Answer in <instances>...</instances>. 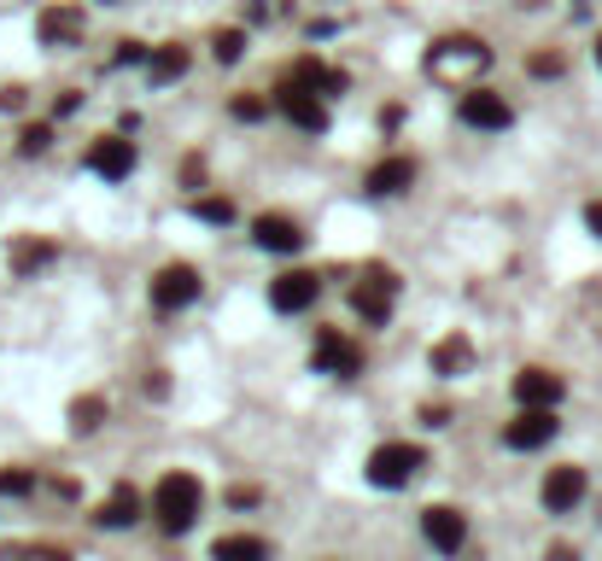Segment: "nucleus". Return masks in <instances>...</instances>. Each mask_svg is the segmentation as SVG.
I'll use <instances>...</instances> for the list:
<instances>
[{
  "label": "nucleus",
  "mask_w": 602,
  "mask_h": 561,
  "mask_svg": "<svg viewBox=\"0 0 602 561\" xmlns=\"http://www.w3.org/2000/svg\"><path fill=\"white\" fill-rule=\"evenodd\" d=\"M491 71V48L480 35H439L427 48V76L445 82V89H456V82H474Z\"/></svg>",
  "instance_id": "1"
},
{
  "label": "nucleus",
  "mask_w": 602,
  "mask_h": 561,
  "mask_svg": "<svg viewBox=\"0 0 602 561\" xmlns=\"http://www.w3.org/2000/svg\"><path fill=\"white\" fill-rule=\"evenodd\" d=\"M153 515L164 532H188L199 521V480L194 474H164L153 491Z\"/></svg>",
  "instance_id": "2"
},
{
  "label": "nucleus",
  "mask_w": 602,
  "mask_h": 561,
  "mask_svg": "<svg viewBox=\"0 0 602 561\" xmlns=\"http://www.w3.org/2000/svg\"><path fill=\"white\" fill-rule=\"evenodd\" d=\"M427 468V450L422 445H409V439H392V445H381L375 456H369V486H381V491H398V486H409L415 474Z\"/></svg>",
  "instance_id": "3"
},
{
  "label": "nucleus",
  "mask_w": 602,
  "mask_h": 561,
  "mask_svg": "<svg viewBox=\"0 0 602 561\" xmlns=\"http://www.w3.org/2000/svg\"><path fill=\"white\" fill-rule=\"evenodd\" d=\"M392 299H398V276H392L386 263H369L363 276H357V287H351V310H357L369 328H386Z\"/></svg>",
  "instance_id": "4"
},
{
  "label": "nucleus",
  "mask_w": 602,
  "mask_h": 561,
  "mask_svg": "<svg viewBox=\"0 0 602 561\" xmlns=\"http://www.w3.org/2000/svg\"><path fill=\"white\" fill-rule=\"evenodd\" d=\"M199 299V269L194 263H164L153 276V310L158 316H176V310H188Z\"/></svg>",
  "instance_id": "5"
},
{
  "label": "nucleus",
  "mask_w": 602,
  "mask_h": 561,
  "mask_svg": "<svg viewBox=\"0 0 602 561\" xmlns=\"http://www.w3.org/2000/svg\"><path fill=\"white\" fill-rule=\"evenodd\" d=\"M322 299V281H316V269H287V276L269 281V304L281 310V316H299V310H310Z\"/></svg>",
  "instance_id": "6"
},
{
  "label": "nucleus",
  "mask_w": 602,
  "mask_h": 561,
  "mask_svg": "<svg viewBox=\"0 0 602 561\" xmlns=\"http://www.w3.org/2000/svg\"><path fill=\"white\" fill-rule=\"evenodd\" d=\"M310 363H316V374H363V345H351L340 328H322Z\"/></svg>",
  "instance_id": "7"
},
{
  "label": "nucleus",
  "mask_w": 602,
  "mask_h": 561,
  "mask_svg": "<svg viewBox=\"0 0 602 561\" xmlns=\"http://www.w3.org/2000/svg\"><path fill=\"white\" fill-rule=\"evenodd\" d=\"M422 532H427V544L439 550V555H456V550L468 544V521H463V509H450V503L422 509Z\"/></svg>",
  "instance_id": "8"
},
{
  "label": "nucleus",
  "mask_w": 602,
  "mask_h": 561,
  "mask_svg": "<svg viewBox=\"0 0 602 561\" xmlns=\"http://www.w3.org/2000/svg\"><path fill=\"white\" fill-rule=\"evenodd\" d=\"M456 117L468 123V129H509L515 112H509V100L504 94H491V89H474L456 100Z\"/></svg>",
  "instance_id": "9"
},
{
  "label": "nucleus",
  "mask_w": 602,
  "mask_h": 561,
  "mask_svg": "<svg viewBox=\"0 0 602 561\" xmlns=\"http://www.w3.org/2000/svg\"><path fill=\"white\" fill-rule=\"evenodd\" d=\"M276 106L293 117L304 135H322V129H328V106L316 100V89H304V82H293V76H287V89L276 94Z\"/></svg>",
  "instance_id": "10"
},
{
  "label": "nucleus",
  "mask_w": 602,
  "mask_h": 561,
  "mask_svg": "<svg viewBox=\"0 0 602 561\" xmlns=\"http://www.w3.org/2000/svg\"><path fill=\"white\" fill-rule=\"evenodd\" d=\"M585 491H591L585 468H579V463H562V468H550V480H544V509H550V515H568V509L585 503Z\"/></svg>",
  "instance_id": "11"
},
{
  "label": "nucleus",
  "mask_w": 602,
  "mask_h": 561,
  "mask_svg": "<svg viewBox=\"0 0 602 561\" xmlns=\"http://www.w3.org/2000/svg\"><path fill=\"white\" fill-rule=\"evenodd\" d=\"M556 427H562V422H556V409H521V415L504 427V445H509V450H538V445L556 439Z\"/></svg>",
  "instance_id": "12"
},
{
  "label": "nucleus",
  "mask_w": 602,
  "mask_h": 561,
  "mask_svg": "<svg viewBox=\"0 0 602 561\" xmlns=\"http://www.w3.org/2000/svg\"><path fill=\"white\" fill-rule=\"evenodd\" d=\"M89 170L94 176H106V181H123L135 170V141H123V135H100L94 147H89Z\"/></svg>",
  "instance_id": "13"
},
{
  "label": "nucleus",
  "mask_w": 602,
  "mask_h": 561,
  "mask_svg": "<svg viewBox=\"0 0 602 561\" xmlns=\"http://www.w3.org/2000/svg\"><path fill=\"white\" fill-rule=\"evenodd\" d=\"M562 374H550V368H521L515 374V398H521L527 409H556L562 404Z\"/></svg>",
  "instance_id": "14"
},
{
  "label": "nucleus",
  "mask_w": 602,
  "mask_h": 561,
  "mask_svg": "<svg viewBox=\"0 0 602 561\" xmlns=\"http://www.w3.org/2000/svg\"><path fill=\"white\" fill-rule=\"evenodd\" d=\"M82 30H89V18H82V7H48L35 18V35L48 41V48H65V41H82Z\"/></svg>",
  "instance_id": "15"
},
{
  "label": "nucleus",
  "mask_w": 602,
  "mask_h": 561,
  "mask_svg": "<svg viewBox=\"0 0 602 561\" xmlns=\"http://www.w3.org/2000/svg\"><path fill=\"white\" fill-rule=\"evenodd\" d=\"M252 240L263 246V252H299V246H304V228L293 222V217H258L252 222Z\"/></svg>",
  "instance_id": "16"
},
{
  "label": "nucleus",
  "mask_w": 602,
  "mask_h": 561,
  "mask_svg": "<svg viewBox=\"0 0 602 561\" xmlns=\"http://www.w3.org/2000/svg\"><path fill=\"white\" fill-rule=\"evenodd\" d=\"M363 187H369L375 199H386V194H404V187H415V164H409V158H381L375 170L363 176Z\"/></svg>",
  "instance_id": "17"
},
{
  "label": "nucleus",
  "mask_w": 602,
  "mask_h": 561,
  "mask_svg": "<svg viewBox=\"0 0 602 561\" xmlns=\"http://www.w3.org/2000/svg\"><path fill=\"white\" fill-rule=\"evenodd\" d=\"M94 521L106 527V532L135 527V521H141V491H135V486H117V491L106 497V503H100V515H94Z\"/></svg>",
  "instance_id": "18"
},
{
  "label": "nucleus",
  "mask_w": 602,
  "mask_h": 561,
  "mask_svg": "<svg viewBox=\"0 0 602 561\" xmlns=\"http://www.w3.org/2000/svg\"><path fill=\"white\" fill-rule=\"evenodd\" d=\"M211 561H269V544L258 532H222L211 544Z\"/></svg>",
  "instance_id": "19"
},
{
  "label": "nucleus",
  "mask_w": 602,
  "mask_h": 561,
  "mask_svg": "<svg viewBox=\"0 0 602 561\" xmlns=\"http://www.w3.org/2000/svg\"><path fill=\"white\" fill-rule=\"evenodd\" d=\"M474 368V345L463 334H450L433 345V374H445V381H456V374H468Z\"/></svg>",
  "instance_id": "20"
},
{
  "label": "nucleus",
  "mask_w": 602,
  "mask_h": 561,
  "mask_svg": "<svg viewBox=\"0 0 602 561\" xmlns=\"http://www.w3.org/2000/svg\"><path fill=\"white\" fill-rule=\"evenodd\" d=\"M147 65H153V82L164 89V82L188 76V48H176V41H170V48H153V53H147Z\"/></svg>",
  "instance_id": "21"
},
{
  "label": "nucleus",
  "mask_w": 602,
  "mask_h": 561,
  "mask_svg": "<svg viewBox=\"0 0 602 561\" xmlns=\"http://www.w3.org/2000/svg\"><path fill=\"white\" fill-rule=\"evenodd\" d=\"M293 82H304V89H322V94H345V76L328 71V65H316V59H299Z\"/></svg>",
  "instance_id": "22"
},
{
  "label": "nucleus",
  "mask_w": 602,
  "mask_h": 561,
  "mask_svg": "<svg viewBox=\"0 0 602 561\" xmlns=\"http://www.w3.org/2000/svg\"><path fill=\"white\" fill-rule=\"evenodd\" d=\"M41 263H53V240H12V276H30Z\"/></svg>",
  "instance_id": "23"
},
{
  "label": "nucleus",
  "mask_w": 602,
  "mask_h": 561,
  "mask_svg": "<svg viewBox=\"0 0 602 561\" xmlns=\"http://www.w3.org/2000/svg\"><path fill=\"white\" fill-rule=\"evenodd\" d=\"M211 53H217V65H240L246 30H217V35H211Z\"/></svg>",
  "instance_id": "24"
},
{
  "label": "nucleus",
  "mask_w": 602,
  "mask_h": 561,
  "mask_svg": "<svg viewBox=\"0 0 602 561\" xmlns=\"http://www.w3.org/2000/svg\"><path fill=\"white\" fill-rule=\"evenodd\" d=\"M100 415H106V398H76L71 404V433H94Z\"/></svg>",
  "instance_id": "25"
},
{
  "label": "nucleus",
  "mask_w": 602,
  "mask_h": 561,
  "mask_svg": "<svg viewBox=\"0 0 602 561\" xmlns=\"http://www.w3.org/2000/svg\"><path fill=\"white\" fill-rule=\"evenodd\" d=\"M194 217H199V222L228 228V222H235V199H199V205H194Z\"/></svg>",
  "instance_id": "26"
},
{
  "label": "nucleus",
  "mask_w": 602,
  "mask_h": 561,
  "mask_svg": "<svg viewBox=\"0 0 602 561\" xmlns=\"http://www.w3.org/2000/svg\"><path fill=\"white\" fill-rule=\"evenodd\" d=\"M48 147H53V129H48V123H30V129L18 135V153H24V158H35V153H48Z\"/></svg>",
  "instance_id": "27"
},
{
  "label": "nucleus",
  "mask_w": 602,
  "mask_h": 561,
  "mask_svg": "<svg viewBox=\"0 0 602 561\" xmlns=\"http://www.w3.org/2000/svg\"><path fill=\"white\" fill-rule=\"evenodd\" d=\"M228 112H235L240 123H258V117H269V100L263 94H235V106Z\"/></svg>",
  "instance_id": "28"
},
{
  "label": "nucleus",
  "mask_w": 602,
  "mask_h": 561,
  "mask_svg": "<svg viewBox=\"0 0 602 561\" xmlns=\"http://www.w3.org/2000/svg\"><path fill=\"white\" fill-rule=\"evenodd\" d=\"M30 486H35L30 468H0V497H24Z\"/></svg>",
  "instance_id": "29"
},
{
  "label": "nucleus",
  "mask_w": 602,
  "mask_h": 561,
  "mask_svg": "<svg viewBox=\"0 0 602 561\" xmlns=\"http://www.w3.org/2000/svg\"><path fill=\"white\" fill-rule=\"evenodd\" d=\"M141 59H147V48H141V41H117V59H112V65H141Z\"/></svg>",
  "instance_id": "30"
},
{
  "label": "nucleus",
  "mask_w": 602,
  "mask_h": 561,
  "mask_svg": "<svg viewBox=\"0 0 602 561\" xmlns=\"http://www.w3.org/2000/svg\"><path fill=\"white\" fill-rule=\"evenodd\" d=\"M556 71H562V59L556 53H532V76H556Z\"/></svg>",
  "instance_id": "31"
},
{
  "label": "nucleus",
  "mask_w": 602,
  "mask_h": 561,
  "mask_svg": "<svg viewBox=\"0 0 602 561\" xmlns=\"http://www.w3.org/2000/svg\"><path fill=\"white\" fill-rule=\"evenodd\" d=\"M18 561H71V555H65V550H48V544H35V550H24Z\"/></svg>",
  "instance_id": "32"
},
{
  "label": "nucleus",
  "mask_w": 602,
  "mask_h": 561,
  "mask_svg": "<svg viewBox=\"0 0 602 561\" xmlns=\"http://www.w3.org/2000/svg\"><path fill=\"white\" fill-rule=\"evenodd\" d=\"M0 112H24V89H0Z\"/></svg>",
  "instance_id": "33"
},
{
  "label": "nucleus",
  "mask_w": 602,
  "mask_h": 561,
  "mask_svg": "<svg viewBox=\"0 0 602 561\" xmlns=\"http://www.w3.org/2000/svg\"><path fill=\"white\" fill-rule=\"evenodd\" d=\"M228 503H240V509H252V503H258V491H252V486H235V491H228Z\"/></svg>",
  "instance_id": "34"
},
{
  "label": "nucleus",
  "mask_w": 602,
  "mask_h": 561,
  "mask_svg": "<svg viewBox=\"0 0 602 561\" xmlns=\"http://www.w3.org/2000/svg\"><path fill=\"white\" fill-rule=\"evenodd\" d=\"M585 228H591V235L602 240V205H585Z\"/></svg>",
  "instance_id": "35"
},
{
  "label": "nucleus",
  "mask_w": 602,
  "mask_h": 561,
  "mask_svg": "<svg viewBox=\"0 0 602 561\" xmlns=\"http://www.w3.org/2000/svg\"><path fill=\"white\" fill-rule=\"evenodd\" d=\"M550 561H579V555H573L568 544H556V550H550Z\"/></svg>",
  "instance_id": "36"
},
{
  "label": "nucleus",
  "mask_w": 602,
  "mask_h": 561,
  "mask_svg": "<svg viewBox=\"0 0 602 561\" xmlns=\"http://www.w3.org/2000/svg\"><path fill=\"white\" fill-rule=\"evenodd\" d=\"M596 65H602V35H596Z\"/></svg>",
  "instance_id": "37"
}]
</instances>
